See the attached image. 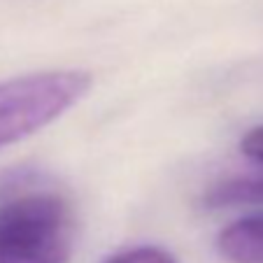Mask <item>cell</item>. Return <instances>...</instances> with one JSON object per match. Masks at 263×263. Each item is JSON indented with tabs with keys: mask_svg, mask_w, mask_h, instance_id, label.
Here are the masks:
<instances>
[{
	"mask_svg": "<svg viewBox=\"0 0 263 263\" xmlns=\"http://www.w3.org/2000/svg\"><path fill=\"white\" fill-rule=\"evenodd\" d=\"M217 252L229 263H263V214L223 226L217 235Z\"/></svg>",
	"mask_w": 263,
	"mask_h": 263,
	"instance_id": "cell-3",
	"label": "cell"
},
{
	"mask_svg": "<svg viewBox=\"0 0 263 263\" xmlns=\"http://www.w3.org/2000/svg\"><path fill=\"white\" fill-rule=\"evenodd\" d=\"M103 263H177V258L163 247L156 245H140V247L126 249L115 256L105 258Z\"/></svg>",
	"mask_w": 263,
	"mask_h": 263,
	"instance_id": "cell-5",
	"label": "cell"
},
{
	"mask_svg": "<svg viewBox=\"0 0 263 263\" xmlns=\"http://www.w3.org/2000/svg\"><path fill=\"white\" fill-rule=\"evenodd\" d=\"M93 86L86 70H42L0 82V149L40 133Z\"/></svg>",
	"mask_w": 263,
	"mask_h": 263,
	"instance_id": "cell-2",
	"label": "cell"
},
{
	"mask_svg": "<svg viewBox=\"0 0 263 263\" xmlns=\"http://www.w3.org/2000/svg\"><path fill=\"white\" fill-rule=\"evenodd\" d=\"M72 210L61 196L40 191L0 205V263H68Z\"/></svg>",
	"mask_w": 263,
	"mask_h": 263,
	"instance_id": "cell-1",
	"label": "cell"
},
{
	"mask_svg": "<svg viewBox=\"0 0 263 263\" xmlns=\"http://www.w3.org/2000/svg\"><path fill=\"white\" fill-rule=\"evenodd\" d=\"M205 208H242V205H263V173L229 177L212 184L203 196Z\"/></svg>",
	"mask_w": 263,
	"mask_h": 263,
	"instance_id": "cell-4",
	"label": "cell"
},
{
	"mask_svg": "<svg viewBox=\"0 0 263 263\" xmlns=\"http://www.w3.org/2000/svg\"><path fill=\"white\" fill-rule=\"evenodd\" d=\"M240 152L247 156L249 161L263 165V124L249 128L240 140Z\"/></svg>",
	"mask_w": 263,
	"mask_h": 263,
	"instance_id": "cell-6",
	"label": "cell"
}]
</instances>
